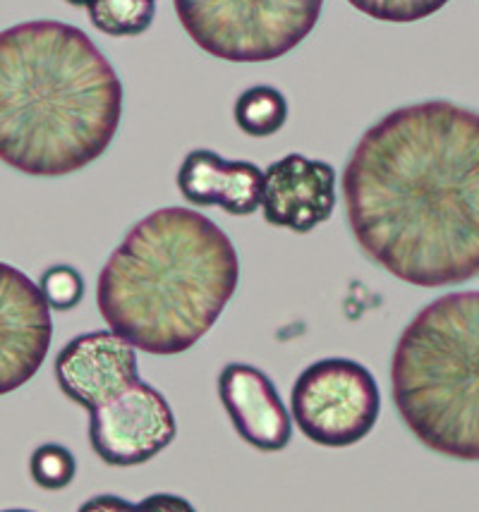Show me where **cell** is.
<instances>
[{"mask_svg":"<svg viewBox=\"0 0 479 512\" xmlns=\"http://www.w3.org/2000/svg\"><path fill=\"white\" fill-rule=\"evenodd\" d=\"M89 22L113 39H130L144 34L154 24V0H94L87 8Z\"/></svg>","mask_w":479,"mask_h":512,"instance_id":"5bb4252c","label":"cell"},{"mask_svg":"<svg viewBox=\"0 0 479 512\" xmlns=\"http://www.w3.org/2000/svg\"><path fill=\"white\" fill-rule=\"evenodd\" d=\"M65 3L75 5V8H89V5H92L94 0H65Z\"/></svg>","mask_w":479,"mask_h":512,"instance_id":"ffe728a7","label":"cell"},{"mask_svg":"<svg viewBox=\"0 0 479 512\" xmlns=\"http://www.w3.org/2000/svg\"><path fill=\"white\" fill-rule=\"evenodd\" d=\"M53 340V319L39 285L0 261V395L39 374Z\"/></svg>","mask_w":479,"mask_h":512,"instance_id":"ba28073f","label":"cell"},{"mask_svg":"<svg viewBox=\"0 0 479 512\" xmlns=\"http://www.w3.org/2000/svg\"><path fill=\"white\" fill-rule=\"evenodd\" d=\"M362 15L379 22H420L439 12L448 0H348Z\"/></svg>","mask_w":479,"mask_h":512,"instance_id":"2e32d148","label":"cell"},{"mask_svg":"<svg viewBox=\"0 0 479 512\" xmlns=\"http://www.w3.org/2000/svg\"><path fill=\"white\" fill-rule=\"evenodd\" d=\"M187 36L228 63H271L317 27L324 0H173Z\"/></svg>","mask_w":479,"mask_h":512,"instance_id":"5b68a950","label":"cell"},{"mask_svg":"<svg viewBox=\"0 0 479 512\" xmlns=\"http://www.w3.org/2000/svg\"><path fill=\"white\" fill-rule=\"evenodd\" d=\"M178 434L166 395L137 381L89 412V446L103 465L139 467L163 453Z\"/></svg>","mask_w":479,"mask_h":512,"instance_id":"52a82bcc","label":"cell"},{"mask_svg":"<svg viewBox=\"0 0 479 512\" xmlns=\"http://www.w3.org/2000/svg\"><path fill=\"white\" fill-rule=\"evenodd\" d=\"M336 209V170L331 163L288 154L264 170L262 213L274 228L307 235Z\"/></svg>","mask_w":479,"mask_h":512,"instance_id":"30bf717a","label":"cell"},{"mask_svg":"<svg viewBox=\"0 0 479 512\" xmlns=\"http://www.w3.org/2000/svg\"><path fill=\"white\" fill-rule=\"evenodd\" d=\"M360 252L415 288L479 278V113L434 99L362 134L343 170Z\"/></svg>","mask_w":479,"mask_h":512,"instance_id":"6da1fadb","label":"cell"},{"mask_svg":"<svg viewBox=\"0 0 479 512\" xmlns=\"http://www.w3.org/2000/svg\"><path fill=\"white\" fill-rule=\"evenodd\" d=\"M123 82L80 27L34 20L0 32V161L32 178L80 173L123 120Z\"/></svg>","mask_w":479,"mask_h":512,"instance_id":"7a4b0ae2","label":"cell"},{"mask_svg":"<svg viewBox=\"0 0 479 512\" xmlns=\"http://www.w3.org/2000/svg\"><path fill=\"white\" fill-rule=\"evenodd\" d=\"M240 283V256L204 213L151 211L127 230L103 264L96 304L103 321L135 350L175 357L221 319Z\"/></svg>","mask_w":479,"mask_h":512,"instance_id":"3957f363","label":"cell"},{"mask_svg":"<svg viewBox=\"0 0 479 512\" xmlns=\"http://www.w3.org/2000/svg\"><path fill=\"white\" fill-rule=\"evenodd\" d=\"M391 398L424 448L479 462V290L441 295L403 328Z\"/></svg>","mask_w":479,"mask_h":512,"instance_id":"277c9868","label":"cell"},{"mask_svg":"<svg viewBox=\"0 0 479 512\" xmlns=\"http://www.w3.org/2000/svg\"><path fill=\"white\" fill-rule=\"evenodd\" d=\"M0 512H34V510H22V508H10V510H0Z\"/></svg>","mask_w":479,"mask_h":512,"instance_id":"44dd1931","label":"cell"},{"mask_svg":"<svg viewBox=\"0 0 479 512\" xmlns=\"http://www.w3.org/2000/svg\"><path fill=\"white\" fill-rule=\"evenodd\" d=\"M218 400L235 434L259 453H281L293 438L290 412L274 381L252 364L230 362L218 374Z\"/></svg>","mask_w":479,"mask_h":512,"instance_id":"8fae6325","label":"cell"},{"mask_svg":"<svg viewBox=\"0 0 479 512\" xmlns=\"http://www.w3.org/2000/svg\"><path fill=\"white\" fill-rule=\"evenodd\" d=\"M77 512H137V503L125 501L113 493H101V496L84 501Z\"/></svg>","mask_w":479,"mask_h":512,"instance_id":"d6986e66","label":"cell"},{"mask_svg":"<svg viewBox=\"0 0 479 512\" xmlns=\"http://www.w3.org/2000/svg\"><path fill=\"white\" fill-rule=\"evenodd\" d=\"M379 412L377 379L355 359H319L297 376L290 390L297 429L321 448L357 446L372 434Z\"/></svg>","mask_w":479,"mask_h":512,"instance_id":"8992f818","label":"cell"},{"mask_svg":"<svg viewBox=\"0 0 479 512\" xmlns=\"http://www.w3.org/2000/svg\"><path fill=\"white\" fill-rule=\"evenodd\" d=\"M29 474L41 491H65L75 481L77 460L60 443H44L29 457Z\"/></svg>","mask_w":479,"mask_h":512,"instance_id":"9a60e30c","label":"cell"},{"mask_svg":"<svg viewBox=\"0 0 479 512\" xmlns=\"http://www.w3.org/2000/svg\"><path fill=\"white\" fill-rule=\"evenodd\" d=\"M235 125L240 127L247 137H271L281 132L288 120V101L281 91L274 87H252L242 91L233 108Z\"/></svg>","mask_w":479,"mask_h":512,"instance_id":"4fadbf2b","label":"cell"},{"mask_svg":"<svg viewBox=\"0 0 479 512\" xmlns=\"http://www.w3.org/2000/svg\"><path fill=\"white\" fill-rule=\"evenodd\" d=\"M178 190L192 206H218L230 216H252L262 206V168L226 161L209 149H194L178 168Z\"/></svg>","mask_w":479,"mask_h":512,"instance_id":"7c38bea8","label":"cell"},{"mask_svg":"<svg viewBox=\"0 0 479 512\" xmlns=\"http://www.w3.org/2000/svg\"><path fill=\"white\" fill-rule=\"evenodd\" d=\"M154 3H156V0H154Z\"/></svg>","mask_w":479,"mask_h":512,"instance_id":"7402d4cb","label":"cell"},{"mask_svg":"<svg viewBox=\"0 0 479 512\" xmlns=\"http://www.w3.org/2000/svg\"><path fill=\"white\" fill-rule=\"evenodd\" d=\"M137 512H197L187 498L178 493H151L137 503Z\"/></svg>","mask_w":479,"mask_h":512,"instance_id":"ac0fdd59","label":"cell"},{"mask_svg":"<svg viewBox=\"0 0 479 512\" xmlns=\"http://www.w3.org/2000/svg\"><path fill=\"white\" fill-rule=\"evenodd\" d=\"M46 304L56 312H70L84 297V278L72 266H51L39 280Z\"/></svg>","mask_w":479,"mask_h":512,"instance_id":"e0dca14e","label":"cell"},{"mask_svg":"<svg viewBox=\"0 0 479 512\" xmlns=\"http://www.w3.org/2000/svg\"><path fill=\"white\" fill-rule=\"evenodd\" d=\"M53 374L65 398L92 412L139 381L137 350L113 331L82 333L58 352Z\"/></svg>","mask_w":479,"mask_h":512,"instance_id":"9c48e42d","label":"cell"}]
</instances>
